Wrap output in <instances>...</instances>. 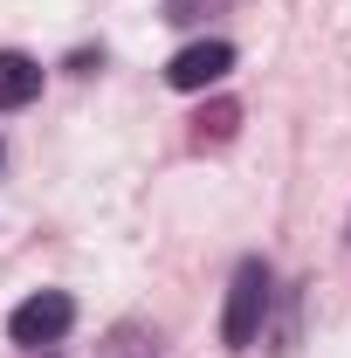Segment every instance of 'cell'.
<instances>
[{"instance_id":"cell-1","label":"cell","mask_w":351,"mask_h":358,"mask_svg":"<svg viewBox=\"0 0 351 358\" xmlns=\"http://www.w3.org/2000/svg\"><path fill=\"white\" fill-rule=\"evenodd\" d=\"M262 317H268V262H262V255H248V262L234 268V282H227L220 345H227V352H248V345L262 338Z\"/></svg>"},{"instance_id":"cell-2","label":"cell","mask_w":351,"mask_h":358,"mask_svg":"<svg viewBox=\"0 0 351 358\" xmlns=\"http://www.w3.org/2000/svg\"><path fill=\"white\" fill-rule=\"evenodd\" d=\"M69 324H76V296H69V289H35L28 303H14L7 338H14L21 352H42V345H55Z\"/></svg>"},{"instance_id":"cell-3","label":"cell","mask_w":351,"mask_h":358,"mask_svg":"<svg viewBox=\"0 0 351 358\" xmlns=\"http://www.w3.org/2000/svg\"><path fill=\"white\" fill-rule=\"evenodd\" d=\"M227 69H234V48L227 42H193V48H179L173 62H166V83L173 90H214Z\"/></svg>"},{"instance_id":"cell-4","label":"cell","mask_w":351,"mask_h":358,"mask_svg":"<svg viewBox=\"0 0 351 358\" xmlns=\"http://www.w3.org/2000/svg\"><path fill=\"white\" fill-rule=\"evenodd\" d=\"M35 96H42V62L0 48V110H21V103H35Z\"/></svg>"},{"instance_id":"cell-5","label":"cell","mask_w":351,"mask_h":358,"mask_svg":"<svg viewBox=\"0 0 351 358\" xmlns=\"http://www.w3.org/2000/svg\"><path fill=\"white\" fill-rule=\"evenodd\" d=\"M96 358H159V338H152L145 324H117V331L96 345Z\"/></svg>"}]
</instances>
